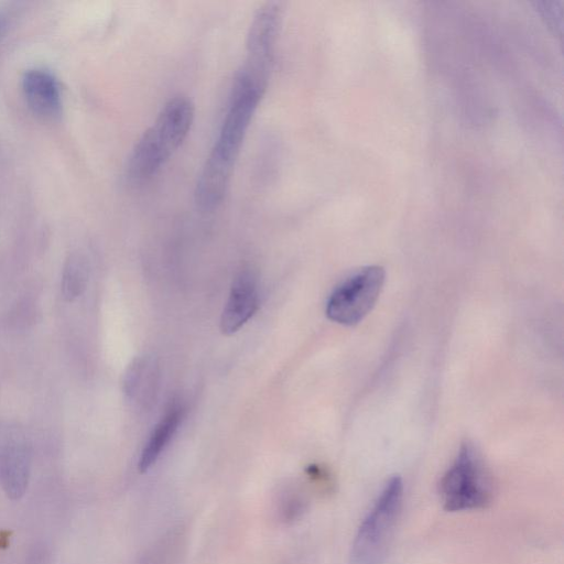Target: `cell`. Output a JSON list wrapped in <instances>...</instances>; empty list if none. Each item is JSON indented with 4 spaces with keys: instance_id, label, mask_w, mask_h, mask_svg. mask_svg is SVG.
Listing matches in <instances>:
<instances>
[{
    "instance_id": "6da1fadb",
    "label": "cell",
    "mask_w": 564,
    "mask_h": 564,
    "mask_svg": "<svg viewBox=\"0 0 564 564\" xmlns=\"http://www.w3.org/2000/svg\"><path fill=\"white\" fill-rule=\"evenodd\" d=\"M262 96L263 94L250 88H231L228 110L196 183L194 196L200 209L210 212L221 204L250 121Z\"/></svg>"
},
{
    "instance_id": "5b68a950",
    "label": "cell",
    "mask_w": 564,
    "mask_h": 564,
    "mask_svg": "<svg viewBox=\"0 0 564 564\" xmlns=\"http://www.w3.org/2000/svg\"><path fill=\"white\" fill-rule=\"evenodd\" d=\"M282 17L279 1H268L257 10L247 35L246 58L237 75L267 88Z\"/></svg>"
},
{
    "instance_id": "8992f818",
    "label": "cell",
    "mask_w": 564,
    "mask_h": 564,
    "mask_svg": "<svg viewBox=\"0 0 564 564\" xmlns=\"http://www.w3.org/2000/svg\"><path fill=\"white\" fill-rule=\"evenodd\" d=\"M384 270L365 267L340 283L326 304L327 317L338 324H358L373 307L384 283Z\"/></svg>"
},
{
    "instance_id": "7c38bea8",
    "label": "cell",
    "mask_w": 564,
    "mask_h": 564,
    "mask_svg": "<svg viewBox=\"0 0 564 564\" xmlns=\"http://www.w3.org/2000/svg\"><path fill=\"white\" fill-rule=\"evenodd\" d=\"M7 21H8L7 15L0 11V35L6 30Z\"/></svg>"
},
{
    "instance_id": "7a4b0ae2",
    "label": "cell",
    "mask_w": 564,
    "mask_h": 564,
    "mask_svg": "<svg viewBox=\"0 0 564 564\" xmlns=\"http://www.w3.org/2000/svg\"><path fill=\"white\" fill-rule=\"evenodd\" d=\"M194 113V105L185 96H175L163 106L129 155L127 175L131 181H144L164 165L187 137Z\"/></svg>"
},
{
    "instance_id": "52a82bcc",
    "label": "cell",
    "mask_w": 564,
    "mask_h": 564,
    "mask_svg": "<svg viewBox=\"0 0 564 564\" xmlns=\"http://www.w3.org/2000/svg\"><path fill=\"white\" fill-rule=\"evenodd\" d=\"M32 447L24 427L0 421V485L13 500L24 496L31 475Z\"/></svg>"
},
{
    "instance_id": "277c9868",
    "label": "cell",
    "mask_w": 564,
    "mask_h": 564,
    "mask_svg": "<svg viewBox=\"0 0 564 564\" xmlns=\"http://www.w3.org/2000/svg\"><path fill=\"white\" fill-rule=\"evenodd\" d=\"M440 495L444 509L452 512L481 509L490 502L491 484L471 444L462 445L441 479Z\"/></svg>"
},
{
    "instance_id": "8fae6325",
    "label": "cell",
    "mask_w": 564,
    "mask_h": 564,
    "mask_svg": "<svg viewBox=\"0 0 564 564\" xmlns=\"http://www.w3.org/2000/svg\"><path fill=\"white\" fill-rule=\"evenodd\" d=\"M89 269L86 259L79 253H72L66 259L61 282L62 296L66 302L80 297L88 283Z\"/></svg>"
},
{
    "instance_id": "ba28073f",
    "label": "cell",
    "mask_w": 564,
    "mask_h": 564,
    "mask_svg": "<svg viewBox=\"0 0 564 564\" xmlns=\"http://www.w3.org/2000/svg\"><path fill=\"white\" fill-rule=\"evenodd\" d=\"M259 306L257 280L243 270L235 278L220 317V329L226 335L238 332Z\"/></svg>"
},
{
    "instance_id": "3957f363",
    "label": "cell",
    "mask_w": 564,
    "mask_h": 564,
    "mask_svg": "<svg viewBox=\"0 0 564 564\" xmlns=\"http://www.w3.org/2000/svg\"><path fill=\"white\" fill-rule=\"evenodd\" d=\"M403 482L392 477L361 521L356 533L349 564H383L398 522Z\"/></svg>"
},
{
    "instance_id": "9c48e42d",
    "label": "cell",
    "mask_w": 564,
    "mask_h": 564,
    "mask_svg": "<svg viewBox=\"0 0 564 564\" xmlns=\"http://www.w3.org/2000/svg\"><path fill=\"white\" fill-rule=\"evenodd\" d=\"M22 90L33 113L53 119L62 111L61 88L55 76L44 68H32L24 73Z\"/></svg>"
},
{
    "instance_id": "30bf717a",
    "label": "cell",
    "mask_w": 564,
    "mask_h": 564,
    "mask_svg": "<svg viewBox=\"0 0 564 564\" xmlns=\"http://www.w3.org/2000/svg\"><path fill=\"white\" fill-rule=\"evenodd\" d=\"M182 417L183 409L176 403L165 411L142 449L139 460V469L141 471H145L158 460L177 431Z\"/></svg>"
}]
</instances>
